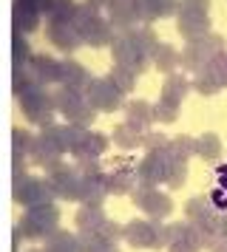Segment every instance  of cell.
Here are the masks:
<instances>
[{
  "label": "cell",
  "mask_w": 227,
  "mask_h": 252,
  "mask_svg": "<svg viewBox=\"0 0 227 252\" xmlns=\"http://www.w3.org/2000/svg\"><path fill=\"white\" fill-rule=\"evenodd\" d=\"M153 65H156V71L168 74V77L170 74H176V68L182 65V51H176L170 43H162L159 51L153 54Z\"/></svg>",
  "instance_id": "4dcf8cb0"
},
{
  "label": "cell",
  "mask_w": 227,
  "mask_h": 252,
  "mask_svg": "<svg viewBox=\"0 0 227 252\" xmlns=\"http://www.w3.org/2000/svg\"><path fill=\"white\" fill-rule=\"evenodd\" d=\"M190 82H193V91H199L202 96H213V94H219V91H222V85H219V82L213 80V74H210L207 68L196 71Z\"/></svg>",
  "instance_id": "d590c367"
},
{
  "label": "cell",
  "mask_w": 227,
  "mask_h": 252,
  "mask_svg": "<svg viewBox=\"0 0 227 252\" xmlns=\"http://www.w3.org/2000/svg\"><path fill=\"white\" fill-rule=\"evenodd\" d=\"M131 195H134L136 207H139L151 221H162V218H168L170 213H173V201H170V195L162 193L159 187H136Z\"/></svg>",
  "instance_id": "5bb4252c"
},
{
  "label": "cell",
  "mask_w": 227,
  "mask_h": 252,
  "mask_svg": "<svg viewBox=\"0 0 227 252\" xmlns=\"http://www.w3.org/2000/svg\"><path fill=\"white\" fill-rule=\"evenodd\" d=\"M105 150H108V136H105V133H100V130H88V136H85V142H82V145H79V150L74 153V159H77V161L100 159Z\"/></svg>",
  "instance_id": "4316f807"
},
{
  "label": "cell",
  "mask_w": 227,
  "mask_h": 252,
  "mask_svg": "<svg viewBox=\"0 0 227 252\" xmlns=\"http://www.w3.org/2000/svg\"><path fill=\"white\" fill-rule=\"evenodd\" d=\"M45 37L51 40V46L60 48V51H66V54H74L82 46V34L77 32L74 23H48Z\"/></svg>",
  "instance_id": "d6986e66"
},
{
  "label": "cell",
  "mask_w": 227,
  "mask_h": 252,
  "mask_svg": "<svg viewBox=\"0 0 227 252\" xmlns=\"http://www.w3.org/2000/svg\"><path fill=\"white\" fill-rule=\"evenodd\" d=\"M170 139H165V133H156V130H148L145 133V142H142V148L151 153V150H165L168 148Z\"/></svg>",
  "instance_id": "7bdbcfd3"
},
{
  "label": "cell",
  "mask_w": 227,
  "mask_h": 252,
  "mask_svg": "<svg viewBox=\"0 0 227 252\" xmlns=\"http://www.w3.org/2000/svg\"><path fill=\"white\" fill-rule=\"evenodd\" d=\"M32 60H34V54H32V48H29L26 34L14 32L11 34V68H29Z\"/></svg>",
  "instance_id": "1f68e13d"
},
{
  "label": "cell",
  "mask_w": 227,
  "mask_h": 252,
  "mask_svg": "<svg viewBox=\"0 0 227 252\" xmlns=\"http://www.w3.org/2000/svg\"><path fill=\"white\" fill-rule=\"evenodd\" d=\"M105 182H108V193H134L136 190V167H116V170L105 173Z\"/></svg>",
  "instance_id": "484cf974"
},
{
  "label": "cell",
  "mask_w": 227,
  "mask_h": 252,
  "mask_svg": "<svg viewBox=\"0 0 227 252\" xmlns=\"http://www.w3.org/2000/svg\"><path fill=\"white\" fill-rule=\"evenodd\" d=\"M170 150H151L145 153V159L136 164V187H156L159 182L168 184L170 173Z\"/></svg>",
  "instance_id": "7c38bea8"
},
{
  "label": "cell",
  "mask_w": 227,
  "mask_h": 252,
  "mask_svg": "<svg viewBox=\"0 0 227 252\" xmlns=\"http://www.w3.org/2000/svg\"><path fill=\"white\" fill-rule=\"evenodd\" d=\"M77 235L82 238H105V241H119L125 235V227H116L111 218L102 213V207H79L77 216Z\"/></svg>",
  "instance_id": "8992f818"
},
{
  "label": "cell",
  "mask_w": 227,
  "mask_h": 252,
  "mask_svg": "<svg viewBox=\"0 0 227 252\" xmlns=\"http://www.w3.org/2000/svg\"><path fill=\"white\" fill-rule=\"evenodd\" d=\"M82 238V235H79ZM85 252H119L116 241H105V238H82Z\"/></svg>",
  "instance_id": "b9f144b4"
},
{
  "label": "cell",
  "mask_w": 227,
  "mask_h": 252,
  "mask_svg": "<svg viewBox=\"0 0 227 252\" xmlns=\"http://www.w3.org/2000/svg\"><path fill=\"white\" fill-rule=\"evenodd\" d=\"M176 9H179V0H136V14H139L142 26L170 17V14H176Z\"/></svg>",
  "instance_id": "44dd1931"
},
{
  "label": "cell",
  "mask_w": 227,
  "mask_h": 252,
  "mask_svg": "<svg viewBox=\"0 0 227 252\" xmlns=\"http://www.w3.org/2000/svg\"><path fill=\"white\" fill-rule=\"evenodd\" d=\"M225 51V37L222 34H204L199 37V40H190L188 46H185V51H182V68L185 71H202L204 65H210L219 54Z\"/></svg>",
  "instance_id": "ba28073f"
},
{
  "label": "cell",
  "mask_w": 227,
  "mask_h": 252,
  "mask_svg": "<svg viewBox=\"0 0 227 252\" xmlns=\"http://www.w3.org/2000/svg\"><path fill=\"white\" fill-rule=\"evenodd\" d=\"M23 3H26L29 9H34L37 14H48V9H51L54 0H23Z\"/></svg>",
  "instance_id": "f6af8a7d"
},
{
  "label": "cell",
  "mask_w": 227,
  "mask_h": 252,
  "mask_svg": "<svg viewBox=\"0 0 227 252\" xmlns=\"http://www.w3.org/2000/svg\"><path fill=\"white\" fill-rule=\"evenodd\" d=\"M207 250L210 252H227V235H216V238L207 244Z\"/></svg>",
  "instance_id": "bcb514c9"
},
{
  "label": "cell",
  "mask_w": 227,
  "mask_h": 252,
  "mask_svg": "<svg viewBox=\"0 0 227 252\" xmlns=\"http://www.w3.org/2000/svg\"><path fill=\"white\" fill-rule=\"evenodd\" d=\"M111 60H114V65L128 68L131 74H142V71L148 68V63H151V60L139 51V46L131 40V34H128V32H122V34L114 37V43H111Z\"/></svg>",
  "instance_id": "4fadbf2b"
},
{
  "label": "cell",
  "mask_w": 227,
  "mask_h": 252,
  "mask_svg": "<svg viewBox=\"0 0 227 252\" xmlns=\"http://www.w3.org/2000/svg\"><path fill=\"white\" fill-rule=\"evenodd\" d=\"M125 122L131 127H136L139 133H148L151 125L156 122L153 119V105L145 102V99H131V102L125 105Z\"/></svg>",
  "instance_id": "cb8c5ba5"
},
{
  "label": "cell",
  "mask_w": 227,
  "mask_h": 252,
  "mask_svg": "<svg viewBox=\"0 0 227 252\" xmlns=\"http://www.w3.org/2000/svg\"><path fill=\"white\" fill-rule=\"evenodd\" d=\"M43 252H85V244H82V238L79 235H74V232H54L51 238L45 241Z\"/></svg>",
  "instance_id": "83f0119b"
},
{
  "label": "cell",
  "mask_w": 227,
  "mask_h": 252,
  "mask_svg": "<svg viewBox=\"0 0 227 252\" xmlns=\"http://www.w3.org/2000/svg\"><path fill=\"white\" fill-rule=\"evenodd\" d=\"M11 176H14L11 195H14V201H20L26 210H32V207H48V204H54L57 195L51 193L48 179L26 176V173H23V167H11Z\"/></svg>",
  "instance_id": "277c9868"
},
{
  "label": "cell",
  "mask_w": 227,
  "mask_h": 252,
  "mask_svg": "<svg viewBox=\"0 0 227 252\" xmlns=\"http://www.w3.org/2000/svg\"><path fill=\"white\" fill-rule=\"evenodd\" d=\"M74 26H77V32L82 34V43L91 48H111L114 37V26L108 23V17L102 14V9L97 6H91V3H79L77 6V17H74Z\"/></svg>",
  "instance_id": "6da1fadb"
},
{
  "label": "cell",
  "mask_w": 227,
  "mask_h": 252,
  "mask_svg": "<svg viewBox=\"0 0 227 252\" xmlns=\"http://www.w3.org/2000/svg\"><path fill=\"white\" fill-rule=\"evenodd\" d=\"M60 210H57L54 204L48 207H32V210H26V216L20 218V224H17V229H20L26 238H43L48 241L54 232H60Z\"/></svg>",
  "instance_id": "9c48e42d"
},
{
  "label": "cell",
  "mask_w": 227,
  "mask_h": 252,
  "mask_svg": "<svg viewBox=\"0 0 227 252\" xmlns=\"http://www.w3.org/2000/svg\"><path fill=\"white\" fill-rule=\"evenodd\" d=\"M29 159L37 164V167H43V170H57L60 164H63V153L48 142V139L40 133V136H34V145H32V156Z\"/></svg>",
  "instance_id": "7402d4cb"
},
{
  "label": "cell",
  "mask_w": 227,
  "mask_h": 252,
  "mask_svg": "<svg viewBox=\"0 0 227 252\" xmlns=\"http://www.w3.org/2000/svg\"><path fill=\"white\" fill-rule=\"evenodd\" d=\"M114 82H116V88L122 94H128V91H134V82H136V74H131L128 68H119V65H114L111 68V74H108Z\"/></svg>",
  "instance_id": "f35d334b"
},
{
  "label": "cell",
  "mask_w": 227,
  "mask_h": 252,
  "mask_svg": "<svg viewBox=\"0 0 227 252\" xmlns=\"http://www.w3.org/2000/svg\"><path fill=\"white\" fill-rule=\"evenodd\" d=\"M11 23H14V32H20V34H32L34 29L40 26V14L29 9L23 0H14L11 3Z\"/></svg>",
  "instance_id": "d4e9b609"
},
{
  "label": "cell",
  "mask_w": 227,
  "mask_h": 252,
  "mask_svg": "<svg viewBox=\"0 0 227 252\" xmlns=\"http://www.w3.org/2000/svg\"><path fill=\"white\" fill-rule=\"evenodd\" d=\"M48 187L57 198L63 201H79V190H82V176H79L77 167H68V164H60L57 170L48 173Z\"/></svg>",
  "instance_id": "9a60e30c"
},
{
  "label": "cell",
  "mask_w": 227,
  "mask_h": 252,
  "mask_svg": "<svg viewBox=\"0 0 227 252\" xmlns=\"http://www.w3.org/2000/svg\"><path fill=\"white\" fill-rule=\"evenodd\" d=\"M114 142H116L122 150H134V148H139V145L145 142V133H139L136 127H131L128 122H122V125L114 127Z\"/></svg>",
  "instance_id": "836d02e7"
},
{
  "label": "cell",
  "mask_w": 227,
  "mask_h": 252,
  "mask_svg": "<svg viewBox=\"0 0 227 252\" xmlns=\"http://www.w3.org/2000/svg\"><path fill=\"white\" fill-rule=\"evenodd\" d=\"M54 102H57V114H63L68 119V125H79V127H88L94 122L97 111L88 105L85 94L71 91V88H60L54 91Z\"/></svg>",
  "instance_id": "30bf717a"
},
{
  "label": "cell",
  "mask_w": 227,
  "mask_h": 252,
  "mask_svg": "<svg viewBox=\"0 0 227 252\" xmlns=\"http://www.w3.org/2000/svg\"><path fill=\"white\" fill-rule=\"evenodd\" d=\"M85 99L94 111H100V114H114V111H119L125 108V94L116 88V82L111 77H94L91 85L85 88Z\"/></svg>",
  "instance_id": "8fae6325"
},
{
  "label": "cell",
  "mask_w": 227,
  "mask_h": 252,
  "mask_svg": "<svg viewBox=\"0 0 227 252\" xmlns=\"http://www.w3.org/2000/svg\"><path fill=\"white\" fill-rule=\"evenodd\" d=\"M88 130H91V127H79V125H68V122H66V125L45 127L43 136L48 139V142H51V145L63 153V156H66V153H71V156H74V153L79 150V145L85 142Z\"/></svg>",
  "instance_id": "2e32d148"
},
{
  "label": "cell",
  "mask_w": 227,
  "mask_h": 252,
  "mask_svg": "<svg viewBox=\"0 0 227 252\" xmlns=\"http://www.w3.org/2000/svg\"><path fill=\"white\" fill-rule=\"evenodd\" d=\"M29 71H32L34 82H40V85H60V77H63V60L48 57V54H34Z\"/></svg>",
  "instance_id": "ffe728a7"
},
{
  "label": "cell",
  "mask_w": 227,
  "mask_h": 252,
  "mask_svg": "<svg viewBox=\"0 0 227 252\" xmlns=\"http://www.w3.org/2000/svg\"><path fill=\"white\" fill-rule=\"evenodd\" d=\"M20 111L26 114V119L37 127H51L54 125V114H57V102L54 94L45 91V85H32L29 91H23L20 96Z\"/></svg>",
  "instance_id": "5b68a950"
},
{
  "label": "cell",
  "mask_w": 227,
  "mask_h": 252,
  "mask_svg": "<svg viewBox=\"0 0 227 252\" xmlns=\"http://www.w3.org/2000/svg\"><path fill=\"white\" fill-rule=\"evenodd\" d=\"M77 6L79 3H74V0H54L45 17H48V23H74Z\"/></svg>",
  "instance_id": "e575fe53"
},
{
  "label": "cell",
  "mask_w": 227,
  "mask_h": 252,
  "mask_svg": "<svg viewBox=\"0 0 227 252\" xmlns=\"http://www.w3.org/2000/svg\"><path fill=\"white\" fill-rule=\"evenodd\" d=\"M85 3L97 6V9H108V6H111V0H85Z\"/></svg>",
  "instance_id": "7dc6e473"
},
{
  "label": "cell",
  "mask_w": 227,
  "mask_h": 252,
  "mask_svg": "<svg viewBox=\"0 0 227 252\" xmlns=\"http://www.w3.org/2000/svg\"><path fill=\"white\" fill-rule=\"evenodd\" d=\"M32 145H34L32 133H26L23 127H14L11 130V164L23 167V161L32 156Z\"/></svg>",
  "instance_id": "f546056e"
},
{
  "label": "cell",
  "mask_w": 227,
  "mask_h": 252,
  "mask_svg": "<svg viewBox=\"0 0 227 252\" xmlns=\"http://www.w3.org/2000/svg\"><path fill=\"white\" fill-rule=\"evenodd\" d=\"M131 247H139V250H168L170 247V224H159V221H128L125 224V235H122Z\"/></svg>",
  "instance_id": "52a82bcc"
},
{
  "label": "cell",
  "mask_w": 227,
  "mask_h": 252,
  "mask_svg": "<svg viewBox=\"0 0 227 252\" xmlns=\"http://www.w3.org/2000/svg\"><path fill=\"white\" fill-rule=\"evenodd\" d=\"M190 88H193V82L185 74H170L168 80H165V85H162V94H159L156 105H153V119L162 122V125L176 122L179 119V108Z\"/></svg>",
  "instance_id": "7a4b0ae2"
},
{
  "label": "cell",
  "mask_w": 227,
  "mask_h": 252,
  "mask_svg": "<svg viewBox=\"0 0 227 252\" xmlns=\"http://www.w3.org/2000/svg\"><path fill=\"white\" fill-rule=\"evenodd\" d=\"M82 176V190H79V204L82 207H102L105 195H108V182L105 173L94 170V173H79Z\"/></svg>",
  "instance_id": "ac0fdd59"
},
{
  "label": "cell",
  "mask_w": 227,
  "mask_h": 252,
  "mask_svg": "<svg viewBox=\"0 0 227 252\" xmlns=\"http://www.w3.org/2000/svg\"><path fill=\"white\" fill-rule=\"evenodd\" d=\"M196 156L204 161H219L222 159V139L216 136V133L196 136Z\"/></svg>",
  "instance_id": "d6a6232c"
},
{
  "label": "cell",
  "mask_w": 227,
  "mask_h": 252,
  "mask_svg": "<svg viewBox=\"0 0 227 252\" xmlns=\"http://www.w3.org/2000/svg\"><path fill=\"white\" fill-rule=\"evenodd\" d=\"M204 244L199 241V235H196V229H193L190 238H176L173 244L168 247V252H199Z\"/></svg>",
  "instance_id": "60d3db41"
},
{
  "label": "cell",
  "mask_w": 227,
  "mask_h": 252,
  "mask_svg": "<svg viewBox=\"0 0 227 252\" xmlns=\"http://www.w3.org/2000/svg\"><path fill=\"white\" fill-rule=\"evenodd\" d=\"M204 68L213 74V80L219 82L222 88H227V51H222V54H219L210 65H204Z\"/></svg>",
  "instance_id": "ab89813d"
},
{
  "label": "cell",
  "mask_w": 227,
  "mask_h": 252,
  "mask_svg": "<svg viewBox=\"0 0 227 252\" xmlns=\"http://www.w3.org/2000/svg\"><path fill=\"white\" fill-rule=\"evenodd\" d=\"M170 156H173V153H170ZM185 179H188V161L173 156V159H170V173H168V187L176 190V187L185 184Z\"/></svg>",
  "instance_id": "74e56055"
},
{
  "label": "cell",
  "mask_w": 227,
  "mask_h": 252,
  "mask_svg": "<svg viewBox=\"0 0 227 252\" xmlns=\"http://www.w3.org/2000/svg\"><path fill=\"white\" fill-rule=\"evenodd\" d=\"M91 77L88 68L77 63V60H63V77H60V88H71V91H79L85 94V88L91 85Z\"/></svg>",
  "instance_id": "603a6c76"
},
{
  "label": "cell",
  "mask_w": 227,
  "mask_h": 252,
  "mask_svg": "<svg viewBox=\"0 0 227 252\" xmlns=\"http://www.w3.org/2000/svg\"><path fill=\"white\" fill-rule=\"evenodd\" d=\"M29 252H43V250H29Z\"/></svg>",
  "instance_id": "c3c4849f"
},
{
  "label": "cell",
  "mask_w": 227,
  "mask_h": 252,
  "mask_svg": "<svg viewBox=\"0 0 227 252\" xmlns=\"http://www.w3.org/2000/svg\"><path fill=\"white\" fill-rule=\"evenodd\" d=\"M108 23L114 26L116 34L142 26L139 23V14H136V0H111V6H108Z\"/></svg>",
  "instance_id": "e0dca14e"
},
{
  "label": "cell",
  "mask_w": 227,
  "mask_h": 252,
  "mask_svg": "<svg viewBox=\"0 0 227 252\" xmlns=\"http://www.w3.org/2000/svg\"><path fill=\"white\" fill-rule=\"evenodd\" d=\"M128 34H131V40L139 46V51L153 63V54H156L159 46H162V43H159V37H156V32H153L151 26H136V29H131Z\"/></svg>",
  "instance_id": "f1b7e54d"
},
{
  "label": "cell",
  "mask_w": 227,
  "mask_h": 252,
  "mask_svg": "<svg viewBox=\"0 0 227 252\" xmlns=\"http://www.w3.org/2000/svg\"><path fill=\"white\" fill-rule=\"evenodd\" d=\"M168 150L170 153H173V156H176V159H190V156H196V139L193 136H185V133H182V136H173L168 142Z\"/></svg>",
  "instance_id": "8d00e7d4"
},
{
  "label": "cell",
  "mask_w": 227,
  "mask_h": 252,
  "mask_svg": "<svg viewBox=\"0 0 227 252\" xmlns=\"http://www.w3.org/2000/svg\"><path fill=\"white\" fill-rule=\"evenodd\" d=\"M176 32L188 43L210 34V0H179V9H176Z\"/></svg>",
  "instance_id": "3957f363"
},
{
  "label": "cell",
  "mask_w": 227,
  "mask_h": 252,
  "mask_svg": "<svg viewBox=\"0 0 227 252\" xmlns=\"http://www.w3.org/2000/svg\"><path fill=\"white\" fill-rule=\"evenodd\" d=\"M210 201H213V207L219 210V213H227V182L219 187V190H213V195H210Z\"/></svg>",
  "instance_id": "ee69618b"
}]
</instances>
